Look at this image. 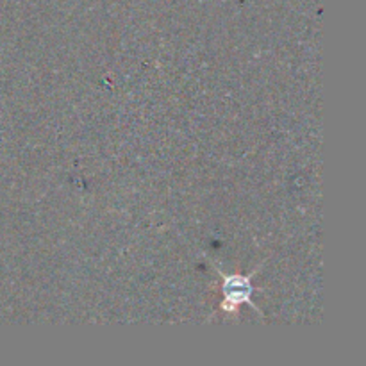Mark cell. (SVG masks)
<instances>
[{"mask_svg": "<svg viewBox=\"0 0 366 366\" xmlns=\"http://www.w3.org/2000/svg\"><path fill=\"white\" fill-rule=\"evenodd\" d=\"M217 272L222 277V302L220 309L224 313H238V307L248 304L252 306L257 313V306L252 300L254 293V284H252V276L254 273H248V276H240V273H233V276H227L220 270V266H217Z\"/></svg>", "mask_w": 366, "mask_h": 366, "instance_id": "obj_1", "label": "cell"}]
</instances>
